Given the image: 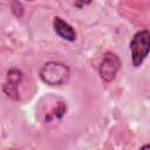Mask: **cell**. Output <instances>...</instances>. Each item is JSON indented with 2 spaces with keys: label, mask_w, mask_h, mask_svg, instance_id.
Returning a JSON list of instances; mask_svg holds the SVG:
<instances>
[{
  "label": "cell",
  "mask_w": 150,
  "mask_h": 150,
  "mask_svg": "<svg viewBox=\"0 0 150 150\" xmlns=\"http://www.w3.org/2000/svg\"><path fill=\"white\" fill-rule=\"evenodd\" d=\"M39 75L42 82L48 86H62L67 83L70 76V70L69 67L62 62L50 61L41 67Z\"/></svg>",
  "instance_id": "1"
},
{
  "label": "cell",
  "mask_w": 150,
  "mask_h": 150,
  "mask_svg": "<svg viewBox=\"0 0 150 150\" xmlns=\"http://www.w3.org/2000/svg\"><path fill=\"white\" fill-rule=\"evenodd\" d=\"M129 48L131 52V62L135 68L139 67L150 53V32L146 29L138 30L130 40Z\"/></svg>",
  "instance_id": "2"
},
{
  "label": "cell",
  "mask_w": 150,
  "mask_h": 150,
  "mask_svg": "<svg viewBox=\"0 0 150 150\" xmlns=\"http://www.w3.org/2000/svg\"><path fill=\"white\" fill-rule=\"evenodd\" d=\"M120 68H121L120 57L114 53H105L98 67V74L101 80L104 83H110L116 77Z\"/></svg>",
  "instance_id": "3"
},
{
  "label": "cell",
  "mask_w": 150,
  "mask_h": 150,
  "mask_svg": "<svg viewBox=\"0 0 150 150\" xmlns=\"http://www.w3.org/2000/svg\"><path fill=\"white\" fill-rule=\"evenodd\" d=\"M23 77V74L21 70L16 68H12L7 71L6 75V82L2 86L4 93L12 100H19V93H18V86L21 82Z\"/></svg>",
  "instance_id": "4"
},
{
  "label": "cell",
  "mask_w": 150,
  "mask_h": 150,
  "mask_svg": "<svg viewBox=\"0 0 150 150\" xmlns=\"http://www.w3.org/2000/svg\"><path fill=\"white\" fill-rule=\"evenodd\" d=\"M53 27L55 33L63 40L74 42L76 40V32L71 25H69L67 21H64L60 16H55L53 19Z\"/></svg>",
  "instance_id": "5"
},
{
  "label": "cell",
  "mask_w": 150,
  "mask_h": 150,
  "mask_svg": "<svg viewBox=\"0 0 150 150\" xmlns=\"http://www.w3.org/2000/svg\"><path fill=\"white\" fill-rule=\"evenodd\" d=\"M139 150H150V144H144L139 148Z\"/></svg>",
  "instance_id": "6"
}]
</instances>
